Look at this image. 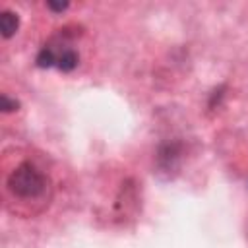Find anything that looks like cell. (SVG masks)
I'll return each mask as SVG.
<instances>
[{
  "instance_id": "cell-1",
  "label": "cell",
  "mask_w": 248,
  "mask_h": 248,
  "mask_svg": "<svg viewBox=\"0 0 248 248\" xmlns=\"http://www.w3.org/2000/svg\"><path fill=\"white\" fill-rule=\"evenodd\" d=\"M46 176L31 163H21L8 176V190L21 200H37L46 192Z\"/></svg>"
},
{
  "instance_id": "cell-2",
  "label": "cell",
  "mask_w": 248,
  "mask_h": 248,
  "mask_svg": "<svg viewBox=\"0 0 248 248\" xmlns=\"http://www.w3.org/2000/svg\"><path fill=\"white\" fill-rule=\"evenodd\" d=\"M48 46H50L52 52H54V68H58V70H62V72H72V70L78 66L79 56H78V52H76L72 46L62 45V43H58V45H48Z\"/></svg>"
},
{
  "instance_id": "cell-3",
  "label": "cell",
  "mask_w": 248,
  "mask_h": 248,
  "mask_svg": "<svg viewBox=\"0 0 248 248\" xmlns=\"http://www.w3.org/2000/svg\"><path fill=\"white\" fill-rule=\"evenodd\" d=\"M17 27H19V17H17V14H14V12H10V10H4V12L0 14L2 37H4V39H10L12 35H16Z\"/></svg>"
},
{
  "instance_id": "cell-4",
  "label": "cell",
  "mask_w": 248,
  "mask_h": 248,
  "mask_svg": "<svg viewBox=\"0 0 248 248\" xmlns=\"http://www.w3.org/2000/svg\"><path fill=\"white\" fill-rule=\"evenodd\" d=\"M17 107H19V103H17L16 99H10L6 93L2 95V110H4V112H12V110H17Z\"/></svg>"
},
{
  "instance_id": "cell-5",
  "label": "cell",
  "mask_w": 248,
  "mask_h": 248,
  "mask_svg": "<svg viewBox=\"0 0 248 248\" xmlns=\"http://www.w3.org/2000/svg\"><path fill=\"white\" fill-rule=\"evenodd\" d=\"M46 8H48V10H52V12H56V14H62V12L68 8V2H56V0H48V2H46Z\"/></svg>"
}]
</instances>
